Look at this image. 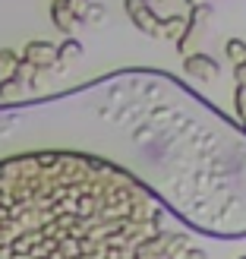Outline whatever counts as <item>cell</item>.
Here are the masks:
<instances>
[{"label":"cell","instance_id":"5b68a950","mask_svg":"<svg viewBox=\"0 0 246 259\" xmlns=\"http://www.w3.org/2000/svg\"><path fill=\"white\" fill-rule=\"evenodd\" d=\"M51 19H54V25L60 32H67V35H73L76 25L82 22L79 16H73V10L67 7V0H54V4H51Z\"/></svg>","mask_w":246,"mask_h":259},{"label":"cell","instance_id":"52a82bcc","mask_svg":"<svg viewBox=\"0 0 246 259\" xmlns=\"http://www.w3.org/2000/svg\"><path fill=\"white\" fill-rule=\"evenodd\" d=\"M82 57V45L76 38H67L60 48H57V60H79Z\"/></svg>","mask_w":246,"mask_h":259},{"label":"cell","instance_id":"2e32d148","mask_svg":"<svg viewBox=\"0 0 246 259\" xmlns=\"http://www.w3.org/2000/svg\"><path fill=\"white\" fill-rule=\"evenodd\" d=\"M149 4H152V7H161V4H167V0H149Z\"/></svg>","mask_w":246,"mask_h":259},{"label":"cell","instance_id":"5bb4252c","mask_svg":"<svg viewBox=\"0 0 246 259\" xmlns=\"http://www.w3.org/2000/svg\"><path fill=\"white\" fill-rule=\"evenodd\" d=\"M237 79H240V85H246V60L237 67Z\"/></svg>","mask_w":246,"mask_h":259},{"label":"cell","instance_id":"30bf717a","mask_svg":"<svg viewBox=\"0 0 246 259\" xmlns=\"http://www.w3.org/2000/svg\"><path fill=\"white\" fill-rule=\"evenodd\" d=\"M108 19V7L105 4H92L85 10V16H82V22H88V25H101Z\"/></svg>","mask_w":246,"mask_h":259},{"label":"cell","instance_id":"8992f818","mask_svg":"<svg viewBox=\"0 0 246 259\" xmlns=\"http://www.w3.org/2000/svg\"><path fill=\"white\" fill-rule=\"evenodd\" d=\"M186 32V16H164L158 25V38H171V41H180Z\"/></svg>","mask_w":246,"mask_h":259},{"label":"cell","instance_id":"e0dca14e","mask_svg":"<svg viewBox=\"0 0 246 259\" xmlns=\"http://www.w3.org/2000/svg\"><path fill=\"white\" fill-rule=\"evenodd\" d=\"M243 259H246V256H243Z\"/></svg>","mask_w":246,"mask_h":259},{"label":"cell","instance_id":"7c38bea8","mask_svg":"<svg viewBox=\"0 0 246 259\" xmlns=\"http://www.w3.org/2000/svg\"><path fill=\"white\" fill-rule=\"evenodd\" d=\"M16 57H13V51H0V73H4V70H10V67H16Z\"/></svg>","mask_w":246,"mask_h":259},{"label":"cell","instance_id":"4fadbf2b","mask_svg":"<svg viewBox=\"0 0 246 259\" xmlns=\"http://www.w3.org/2000/svg\"><path fill=\"white\" fill-rule=\"evenodd\" d=\"M237 108H240V117L246 120V85L237 89Z\"/></svg>","mask_w":246,"mask_h":259},{"label":"cell","instance_id":"9a60e30c","mask_svg":"<svg viewBox=\"0 0 246 259\" xmlns=\"http://www.w3.org/2000/svg\"><path fill=\"white\" fill-rule=\"evenodd\" d=\"M189 7H205V0H186Z\"/></svg>","mask_w":246,"mask_h":259},{"label":"cell","instance_id":"8fae6325","mask_svg":"<svg viewBox=\"0 0 246 259\" xmlns=\"http://www.w3.org/2000/svg\"><path fill=\"white\" fill-rule=\"evenodd\" d=\"M67 7L73 10V16H79V19H82V16H85V10L92 7V0H67Z\"/></svg>","mask_w":246,"mask_h":259},{"label":"cell","instance_id":"277c9868","mask_svg":"<svg viewBox=\"0 0 246 259\" xmlns=\"http://www.w3.org/2000/svg\"><path fill=\"white\" fill-rule=\"evenodd\" d=\"M22 60L29 63V67H47L51 60H57V48L51 41H32V45H25Z\"/></svg>","mask_w":246,"mask_h":259},{"label":"cell","instance_id":"6da1fadb","mask_svg":"<svg viewBox=\"0 0 246 259\" xmlns=\"http://www.w3.org/2000/svg\"><path fill=\"white\" fill-rule=\"evenodd\" d=\"M189 247L161 196L105 155L0 158V259H180Z\"/></svg>","mask_w":246,"mask_h":259},{"label":"cell","instance_id":"7a4b0ae2","mask_svg":"<svg viewBox=\"0 0 246 259\" xmlns=\"http://www.w3.org/2000/svg\"><path fill=\"white\" fill-rule=\"evenodd\" d=\"M123 7H126L129 19L136 22V29H139V32H145V35H155V38H158L161 16L152 10V4H149V0H123Z\"/></svg>","mask_w":246,"mask_h":259},{"label":"cell","instance_id":"ba28073f","mask_svg":"<svg viewBox=\"0 0 246 259\" xmlns=\"http://www.w3.org/2000/svg\"><path fill=\"white\" fill-rule=\"evenodd\" d=\"M19 95H22V79H19V76H10V79L0 82V98H4V101H13Z\"/></svg>","mask_w":246,"mask_h":259},{"label":"cell","instance_id":"3957f363","mask_svg":"<svg viewBox=\"0 0 246 259\" xmlns=\"http://www.w3.org/2000/svg\"><path fill=\"white\" fill-rule=\"evenodd\" d=\"M183 67L189 76H196V79H215L218 76V60H212L209 54H186Z\"/></svg>","mask_w":246,"mask_h":259},{"label":"cell","instance_id":"9c48e42d","mask_svg":"<svg viewBox=\"0 0 246 259\" xmlns=\"http://www.w3.org/2000/svg\"><path fill=\"white\" fill-rule=\"evenodd\" d=\"M224 54H227V60H234L237 67H240V63L246 60V45L240 41V38H230V41L224 45Z\"/></svg>","mask_w":246,"mask_h":259}]
</instances>
